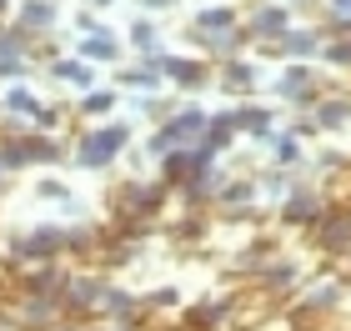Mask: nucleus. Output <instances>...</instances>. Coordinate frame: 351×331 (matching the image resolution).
I'll list each match as a JSON object with an SVG mask.
<instances>
[{
	"label": "nucleus",
	"mask_w": 351,
	"mask_h": 331,
	"mask_svg": "<svg viewBox=\"0 0 351 331\" xmlns=\"http://www.w3.org/2000/svg\"><path fill=\"white\" fill-rule=\"evenodd\" d=\"M0 106H5L10 110V116H25V121H40V96H36V90H30V86H10L5 90V96H0Z\"/></svg>",
	"instance_id": "4"
},
{
	"label": "nucleus",
	"mask_w": 351,
	"mask_h": 331,
	"mask_svg": "<svg viewBox=\"0 0 351 331\" xmlns=\"http://www.w3.org/2000/svg\"><path fill=\"white\" fill-rule=\"evenodd\" d=\"M337 5H351V0H337Z\"/></svg>",
	"instance_id": "17"
},
{
	"label": "nucleus",
	"mask_w": 351,
	"mask_h": 331,
	"mask_svg": "<svg viewBox=\"0 0 351 331\" xmlns=\"http://www.w3.org/2000/svg\"><path fill=\"white\" fill-rule=\"evenodd\" d=\"M146 5H151V10H166V5H176V0H146Z\"/></svg>",
	"instance_id": "14"
},
{
	"label": "nucleus",
	"mask_w": 351,
	"mask_h": 331,
	"mask_svg": "<svg viewBox=\"0 0 351 331\" xmlns=\"http://www.w3.org/2000/svg\"><path fill=\"white\" fill-rule=\"evenodd\" d=\"M326 60H337V66H351V40H337V45L326 51Z\"/></svg>",
	"instance_id": "13"
},
{
	"label": "nucleus",
	"mask_w": 351,
	"mask_h": 331,
	"mask_svg": "<svg viewBox=\"0 0 351 331\" xmlns=\"http://www.w3.org/2000/svg\"><path fill=\"white\" fill-rule=\"evenodd\" d=\"M110 106H116V90H90L81 101V116H110Z\"/></svg>",
	"instance_id": "7"
},
{
	"label": "nucleus",
	"mask_w": 351,
	"mask_h": 331,
	"mask_svg": "<svg viewBox=\"0 0 351 331\" xmlns=\"http://www.w3.org/2000/svg\"><path fill=\"white\" fill-rule=\"evenodd\" d=\"M125 146H131V125L106 121V125H95V131H86L81 140H75V166L81 171H101V166L116 161Z\"/></svg>",
	"instance_id": "1"
},
{
	"label": "nucleus",
	"mask_w": 351,
	"mask_h": 331,
	"mask_svg": "<svg viewBox=\"0 0 351 331\" xmlns=\"http://www.w3.org/2000/svg\"><path fill=\"white\" fill-rule=\"evenodd\" d=\"M5 15H10V0H0V25H5Z\"/></svg>",
	"instance_id": "15"
},
{
	"label": "nucleus",
	"mask_w": 351,
	"mask_h": 331,
	"mask_svg": "<svg viewBox=\"0 0 351 331\" xmlns=\"http://www.w3.org/2000/svg\"><path fill=\"white\" fill-rule=\"evenodd\" d=\"M311 51H316V36H286L281 56H311Z\"/></svg>",
	"instance_id": "11"
},
{
	"label": "nucleus",
	"mask_w": 351,
	"mask_h": 331,
	"mask_svg": "<svg viewBox=\"0 0 351 331\" xmlns=\"http://www.w3.org/2000/svg\"><path fill=\"white\" fill-rule=\"evenodd\" d=\"M286 216H291V221H316V196H291Z\"/></svg>",
	"instance_id": "10"
},
{
	"label": "nucleus",
	"mask_w": 351,
	"mask_h": 331,
	"mask_svg": "<svg viewBox=\"0 0 351 331\" xmlns=\"http://www.w3.org/2000/svg\"><path fill=\"white\" fill-rule=\"evenodd\" d=\"M236 15L231 10H206V15H196V30H211V25H231Z\"/></svg>",
	"instance_id": "12"
},
{
	"label": "nucleus",
	"mask_w": 351,
	"mask_h": 331,
	"mask_svg": "<svg viewBox=\"0 0 351 331\" xmlns=\"http://www.w3.org/2000/svg\"><path fill=\"white\" fill-rule=\"evenodd\" d=\"M36 196H40V201H60V206H66V201H71V191H66V181H56V176H45V181H36Z\"/></svg>",
	"instance_id": "8"
},
{
	"label": "nucleus",
	"mask_w": 351,
	"mask_h": 331,
	"mask_svg": "<svg viewBox=\"0 0 351 331\" xmlns=\"http://www.w3.org/2000/svg\"><path fill=\"white\" fill-rule=\"evenodd\" d=\"M75 56H81L86 66H90V60H106V66H110V60H121V40L110 36V30H95V36H86L81 45H75Z\"/></svg>",
	"instance_id": "3"
},
{
	"label": "nucleus",
	"mask_w": 351,
	"mask_h": 331,
	"mask_svg": "<svg viewBox=\"0 0 351 331\" xmlns=\"http://www.w3.org/2000/svg\"><path fill=\"white\" fill-rule=\"evenodd\" d=\"M51 75H56V81H71L75 90H90L95 86V71L86 66V60H51Z\"/></svg>",
	"instance_id": "5"
},
{
	"label": "nucleus",
	"mask_w": 351,
	"mask_h": 331,
	"mask_svg": "<svg viewBox=\"0 0 351 331\" xmlns=\"http://www.w3.org/2000/svg\"><path fill=\"white\" fill-rule=\"evenodd\" d=\"M56 0H21V10H15V30H21L25 40H36V36H51L56 30Z\"/></svg>",
	"instance_id": "2"
},
{
	"label": "nucleus",
	"mask_w": 351,
	"mask_h": 331,
	"mask_svg": "<svg viewBox=\"0 0 351 331\" xmlns=\"http://www.w3.org/2000/svg\"><path fill=\"white\" fill-rule=\"evenodd\" d=\"M256 36H286V25H291V15H286L281 5H266V10H256Z\"/></svg>",
	"instance_id": "6"
},
{
	"label": "nucleus",
	"mask_w": 351,
	"mask_h": 331,
	"mask_svg": "<svg viewBox=\"0 0 351 331\" xmlns=\"http://www.w3.org/2000/svg\"><path fill=\"white\" fill-rule=\"evenodd\" d=\"M346 116H351V101H326L322 106V125H326V131H337Z\"/></svg>",
	"instance_id": "9"
},
{
	"label": "nucleus",
	"mask_w": 351,
	"mask_h": 331,
	"mask_svg": "<svg viewBox=\"0 0 351 331\" xmlns=\"http://www.w3.org/2000/svg\"><path fill=\"white\" fill-rule=\"evenodd\" d=\"M5 176H10V171H5V166H0V191H5Z\"/></svg>",
	"instance_id": "16"
}]
</instances>
